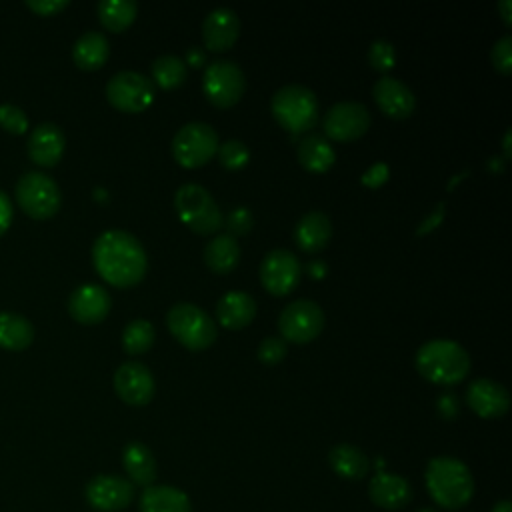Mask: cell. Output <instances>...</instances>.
Instances as JSON below:
<instances>
[{"mask_svg":"<svg viewBox=\"0 0 512 512\" xmlns=\"http://www.w3.org/2000/svg\"><path fill=\"white\" fill-rule=\"evenodd\" d=\"M154 376L146 364L128 360L114 372V390L126 404L144 406L154 396Z\"/></svg>","mask_w":512,"mask_h":512,"instance_id":"15","label":"cell"},{"mask_svg":"<svg viewBox=\"0 0 512 512\" xmlns=\"http://www.w3.org/2000/svg\"><path fill=\"white\" fill-rule=\"evenodd\" d=\"M68 4H70L68 0H26V6L38 16H54L60 10H64Z\"/></svg>","mask_w":512,"mask_h":512,"instance_id":"40","label":"cell"},{"mask_svg":"<svg viewBox=\"0 0 512 512\" xmlns=\"http://www.w3.org/2000/svg\"><path fill=\"white\" fill-rule=\"evenodd\" d=\"M424 482L432 502L446 510H460L474 496V476L470 468L454 456L428 460Z\"/></svg>","mask_w":512,"mask_h":512,"instance_id":"2","label":"cell"},{"mask_svg":"<svg viewBox=\"0 0 512 512\" xmlns=\"http://www.w3.org/2000/svg\"><path fill=\"white\" fill-rule=\"evenodd\" d=\"M186 62L176 54H162L152 62V78L160 88H176L186 80Z\"/></svg>","mask_w":512,"mask_h":512,"instance_id":"32","label":"cell"},{"mask_svg":"<svg viewBox=\"0 0 512 512\" xmlns=\"http://www.w3.org/2000/svg\"><path fill=\"white\" fill-rule=\"evenodd\" d=\"M108 102L122 112H140L154 100V82L136 70H120L106 82Z\"/></svg>","mask_w":512,"mask_h":512,"instance_id":"10","label":"cell"},{"mask_svg":"<svg viewBox=\"0 0 512 512\" xmlns=\"http://www.w3.org/2000/svg\"><path fill=\"white\" fill-rule=\"evenodd\" d=\"M372 96L382 112H386L392 118H406L414 112L416 96L412 88L394 76H380L374 82Z\"/></svg>","mask_w":512,"mask_h":512,"instance_id":"21","label":"cell"},{"mask_svg":"<svg viewBox=\"0 0 512 512\" xmlns=\"http://www.w3.org/2000/svg\"><path fill=\"white\" fill-rule=\"evenodd\" d=\"M498 10H500V14H502V20L506 22V24H510L512 22V14H510V0H500L498 2Z\"/></svg>","mask_w":512,"mask_h":512,"instance_id":"47","label":"cell"},{"mask_svg":"<svg viewBox=\"0 0 512 512\" xmlns=\"http://www.w3.org/2000/svg\"><path fill=\"white\" fill-rule=\"evenodd\" d=\"M302 276V264L298 256L286 248H274L266 252L260 262V280L264 288L276 296H284L296 288Z\"/></svg>","mask_w":512,"mask_h":512,"instance_id":"13","label":"cell"},{"mask_svg":"<svg viewBox=\"0 0 512 512\" xmlns=\"http://www.w3.org/2000/svg\"><path fill=\"white\" fill-rule=\"evenodd\" d=\"M504 156L506 158L510 156V130H506V134H504Z\"/></svg>","mask_w":512,"mask_h":512,"instance_id":"49","label":"cell"},{"mask_svg":"<svg viewBox=\"0 0 512 512\" xmlns=\"http://www.w3.org/2000/svg\"><path fill=\"white\" fill-rule=\"evenodd\" d=\"M436 408H438V414L446 420H452L458 410H460V402H458V396L454 392H444L438 402H436Z\"/></svg>","mask_w":512,"mask_h":512,"instance_id":"42","label":"cell"},{"mask_svg":"<svg viewBox=\"0 0 512 512\" xmlns=\"http://www.w3.org/2000/svg\"><path fill=\"white\" fill-rule=\"evenodd\" d=\"M418 512H438V510H434V508H422V510H418Z\"/></svg>","mask_w":512,"mask_h":512,"instance_id":"50","label":"cell"},{"mask_svg":"<svg viewBox=\"0 0 512 512\" xmlns=\"http://www.w3.org/2000/svg\"><path fill=\"white\" fill-rule=\"evenodd\" d=\"M184 62H186V66H188V64H192V66H202V64L206 62V52H204V48H202V46H190V48L186 50Z\"/></svg>","mask_w":512,"mask_h":512,"instance_id":"44","label":"cell"},{"mask_svg":"<svg viewBox=\"0 0 512 512\" xmlns=\"http://www.w3.org/2000/svg\"><path fill=\"white\" fill-rule=\"evenodd\" d=\"M286 354V340L282 336H266L258 346V358L264 364H276Z\"/></svg>","mask_w":512,"mask_h":512,"instance_id":"39","label":"cell"},{"mask_svg":"<svg viewBox=\"0 0 512 512\" xmlns=\"http://www.w3.org/2000/svg\"><path fill=\"white\" fill-rule=\"evenodd\" d=\"M368 62L372 64V68H376L380 72L390 70L396 62L394 46L386 38H376L368 48Z\"/></svg>","mask_w":512,"mask_h":512,"instance_id":"35","label":"cell"},{"mask_svg":"<svg viewBox=\"0 0 512 512\" xmlns=\"http://www.w3.org/2000/svg\"><path fill=\"white\" fill-rule=\"evenodd\" d=\"M174 208L180 220L198 234H212L224 222V216L212 194L196 182H186L176 190Z\"/></svg>","mask_w":512,"mask_h":512,"instance_id":"5","label":"cell"},{"mask_svg":"<svg viewBox=\"0 0 512 512\" xmlns=\"http://www.w3.org/2000/svg\"><path fill=\"white\" fill-rule=\"evenodd\" d=\"M218 132L208 122H186L172 138V154L178 164L196 168L206 164L218 150Z\"/></svg>","mask_w":512,"mask_h":512,"instance_id":"8","label":"cell"},{"mask_svg":"<svg viewBox=\"0 0 512 512\" xmlns=\"http://www.w3.org/2000/svg\"><path fill=\"white\" fill-rule=\"evenodd\" d=\"M0 126L6 132L18 136L28 130V118L20 106L4 102V104H0Z\"/></svg>","mask_w":512,"mask_h":512,"instance_id":"36","label":"cell"},{"mask_svg":"<svg viewBox=\"0 0 512 512\" xmlns=\"http://www.w3.org/2000/svg\"><path fill=\"white\" fill-rule=\"evenodd\" d=\"M86 502L98 512H120L134 500V486L116 474H98L84 488Z\"/></svg>","mask_w":512,"mask_h":512,"instance_id":"14","label":"cell"},{"mask_svg":"<svg viewBox=\"0 0 512 512\" xmlns=\"http://www.w3.org/2000/svg\"><path fill=\"white\" fill-rule=\"evenodd\" d=\"M64 148H66V138H64V132L60 130L58 124L54 122H42L38 124L28 140H26V152H28V158L38 164V166H44V168H50V166H56L64 154Z\"/></svg>","mask_w":512,"mask_h":512,"instance_id":"19","label":"cell"},{"mask_svg":"<svg viewBox=\"0 0 512 512\" xmlns=\"http://www.w3.org/2000/svg\"><path fill=\"white\" fill-rule=\"evenodd\" d=\"M216 154H218L220 164L228 170H238V168L246 166V162L250 158L248 146L238 138H230V140H224L222 144H218Z\"/></svg>","mask_w":512,"mask_h":512,"instance_id":"34","label":"cell"},{"mask_svg":"<svg viewBox=\"0 0 512 512\" xmlns=\"http://www.w3.org/2000/svg\"><path fill=\"white\" fill-rule=\"evenodd\" d=\"M138 512H192V502L176 486L152 484L140 494Z\"/></svg>","mask_w":512,"mask_h":512,"instance_id":"23","label":"cell"},{"mask_svg":"<svg viewBox=\"0 0 512 512\" xmlns=\"http://www.w3.org/2000/svg\"><path fill=\"white\" fill-rule=\"evenodd\" d=\"M96 272L112 286L126 288L140 282L148 268L146 250L126 230H106L92 244Z\"/></svg>","mask_w":512,"mask_h":512,"instance_id":"1","label":"cell"},{"mask_svg":"<svg viewBox=\"0 0 512 512\" xmlns=\"http://www.w3.org/2000/svg\"><path fill=\"white\" fill-rule=\"evenodd\" d=\"M110 54V44L108 38L102 32L96 30H88L84 32L72 48V58L74 64L82 70H96L100 68Z\"/></svg>","mask_w":512,"mask_h":512,"instance_id":"27","label":"cell"},{"mask_svg":"<svg viewBox=\"0 0 512 512\" xmlns=\"http://www.w3.org/2000/svg\"><path fill=\"white\" fill-rule=\"evenodd\" d=\"M298 160L310 172H326L336 160V150L326 136L312 132L300 140Z\"/></svg>","mask_w":512,"mask_h":512,"instance_id":"28","label":"cell"},{"mask_svg":"<svg viewBox=\"0 0 512 512\" xmlns=\"http://www.w3.org/2000/svg\"><path fill=\"white\" fill-rule=\"evenodd\" d=\"M216 316L222 326L238 330L250 324L256 316V300L242 290L226 292L216 304Z\"/></svg>","mask_w":512,"mask_h":512,"instance_id":"25","label":"cell"},{"mask_svg":"<svg viewBox=\"0 0 512 512\" xmlns=\"http://www.w3.org/2000/svg\"><path fill=\"white\" fill-rule=\"evenodd\" d=\"M154 326L150 320L134 318L124 326L122 332V346L128 354H142L146 352L154 342Z\"/></svg>","mask_w":512,"mask_h":512,"instance_id":"33","label":"cell"},{"mask_svg":"<svg viewBox=\"0 0 512 512\" xmlns=\"http://www.w3.org/2000/svg\"><path fill=\"white\" fill-rule=\"evenodd\" d=\"M138 12V4L134 0H100L98 2V18L104 28L110 32H122L128 28Z\"/></svg>","mask_w":512,"mask_h":512,"instance_id":"31","label":"cell"},{"mask_svg":"<svg viewBox=\"0 0 512 512\" xmlns=\"http://www.w3.org/2000/svg\"><path fill=\"white\" fill-rule=\"evenodd\" d=\"M412 484L392 472H376L368 482V498L374 506L384 510H402L412 502Z\"/></svg>","mask_w":512,"mask_h":512,"instance_id":"18","label":"cell"},{"mask_svg":"<svg viewBox=\"0 0 512 512\" xmlns=\"http://www.w3.org/2000/svg\"><path fill=\"white\" fill-rule=\"evenodd\" d=\"M14 194L22 212L34 220L52 218L62 204V194L56 180L44 172L22 174L16 182Z\"/></svg>","mask_w":512,"mask_h":512,"instance_id":"7","label":"cell"},{"mask_svg":"<svg viewBox=\"0 0 512 512\" xmlns=\"http://www.w3.org/2000/svg\"><path fill=\"white\" fill-rule=\"evenodd\" d=\"M368 126H370V112L362 102H356V100H342L332 104L322 118L324 134L338 142H346L362 136L368 130Z\"/></svg>","mask_w":512,"mask_h":512,"instance_id":"12","label":"cell"},{"mask_svg":"<svg viewBox=\"0 0 512 512\" xmlns=\"http://www.w3.org/2000/svg\"><path fill=\"white\" fill-rule=\"evenodd\" d=\"M330 468L346 480H362L370 470L368 456L354 444H336L328 452Z\"/></svg>","mask_w":512,"mask_h":512,"instance_id":"26","label":"cell"},{"mask_svg":"<svg viewBox=\"0 0 512 512\" xmlns=\"http://www.w3.org/2000/svg\"><path fill=\"white\" fill-rule=\"evenodd\" d=\"M172 336L190 350H204L216 340V324L206 310L192 302H176L166 314Z\"/></svg>","mask_w":512,"mask_h":512,"instance_id":"6","label":"cell"},{"mask_svg":"<svg viewBox=\"0 0 512 512\" xmlns=\"http://www.w3.org/2000/svg\"><path fill=\"white\" fill-rule=\"evenodd\" d=\"M112 306V298L100 284H82L68 298V312L80 324L102 322Z\"/></svg>","mask_w":512,"mask_h":512,"instance_id":"17","label":"cell"},{"mask_svg":"<svg viewBox=\"0 0 512 512\" xmlns=\"http://www.w3.org/2000/svg\"><path fill=\"white\" fill-rule=\"evenodd\" d=\"M466 404L480 418H500L510 408V394L498 380L476 378L466 388Z\"/></svg>","mask_w":512,"mask_h":512,"instance_id":"16","label":"cell"},{"mask_svg":"<svg viewBox=\"0 0 512 512\" xmlns=\"http://www.w3.org/2000/svg\"><path fill=\"white\" fill-rule=\"evenodd\" d=\"M12 202L8 198V194L4 190H0V236L8 230L10 222H12Z\"/></svg>","mask_w":512,"mask_h":512,"instance_id":"43","label":"cell"},{"mask_svg":"<svg viewBox=\"0 0 512 512\" xmlns=\"http://www.w3.org/2000/svg\"><path fill=\"white\" fill-rule=\"evenodd\" d=\"M34 340L32 322L18 312H0V348L10 352L26 350Z\"/></svg>","mask_w":512,"mask_h":512,"instance_id":"30","label":"cell"},{"mask_svg":"<svg viewBox=\"0 0 512 512\" xmlns=\"http://www.w3.org/2000/svg\"><path fill=\"white\" fill-rule=\"evenodd\" d=\"M330 236H332V222L320 210L306 212L294 228V240L298 248L310 254L320 252L328 244Z\"/></svg>","mask_w":512,"mask_h":512,"instance_id":"24","label":"cell"},{"mask_svg":"<svg viewBox=\"0 0 512 512\" xmlns=\"http://www.w3.org/2000/svg\"><path fill=\"white\" fill-rule=\"evenodd\" d=\"M204 262L216 274H226L240 262V244L230 234H218L204 246Z\"/></svg>","mask_w":512,"mask_h":512,"instance_id":"29","label":"cell"},{"mask_svg":"<svg viewBox=\"0 0 512 512\" xmlns=\"http://www.w3.org/2000/svg\"><path fill=\"white\" fill-rule=\"evenodd\" d=\"M416 370L434 384H458L470 370V356L456 340L436 338L416 350Z\"/></svg>","mask_w":512,"mask_h":512,"instance_id":"3","label":"cell"},{"mask_svg":"<svg viewBox=\"0 0 512 512\" xmlns=\"http://www.w3.org/2000/svg\"><path fill=\"white\" fill-rule=\"evenodd\" d=\"M306 270H308L314 278H320V276H324V272H326V264H324L322 260H312V262H308Z\"/></svg>","mask_w":512,"mask_h":512,"instance_id":"46","label":"cell"},{"mask_svg":"<svg viewBox=\"0 0 512 512\" xmlns=\"http://www.w3.org/2000/svg\"><path fill=\"white\" fill-rule=\"evenodd\" d=\"M122 466L132 486L148 488L158 476V464L152 450L138 440H132L122 450Z\"/></svg>","mask_w":512,"mask_h":512,"instance_id":"22","label":"cell"},{"mask_svg":"<svg viewBox=\"0 0 512 512\" xmlns=\"http://www.w3.org/2000/svg\"><path fill=\"white\" fill-rule=\"evenodd\" d=\"M388 164L386 162H376L372 164L364 174H362V184L370 186V188H378L380 184H384L388 180Z\"/></svg>","mask_w":512,"mask_h":512,"instance_id":"41","label":"cell"},{"mask_svg":"<svg viewBox=\"0 0 512 512\" xmlns=\"http://www.w3.org/2000/svg\"><path fill=\"white\" fill-rule=\"evenodd\" d=\"M246 78L242 68L230 58H214L206 64L202 76V88L206 98L220 106L228 108L240 100L244 94Z\"/></svg>","mask_w":512,"mask_h":512,"instance_id":"9","label":"cell"},{"mask_svg":"<svg viewBox=\"0 0 512 512\" xmlns=\"http://www.w3.org/2000/svg\"><path fill=\"white\" fill-rule=\"evenodd\" d=\"M254 224V216L246 206H236L228 212L226 216V228L230 236H238V234H246Z\"/></svg>","mask_w":512,"mask_h":512,"instance_id":"38","label":"cell"},{"mask_svg":"<svg viewBox=\"0 0 512 512\" xmlns=\"http://www.w3.org/2000/svg\"><path fill=\"white\" fill-rule=\"evenodd\" d=\"M324 328V312L320 304L308 298L286 304L278 316V330L290 342H310Z\"/></svg>","mask_w":512,"mask_h":512,"instance_id":"11","label":"cell"},{"mask_svg":"<svg viewBox=\"0 0 512 512\" xmlns=\"http://www.w3.org/2000/svg\"><path fill=\"white\" fill-rule=\"evenodd\" d=\"M490 58L498 72H502V74L512 72V36L510 34H504L494 42Z\"/></svg>","mask_w":512,"mask_h":512,"instance_id":"37","label":"cell"},{"mask_svg":"<svg viewBox=\"0 0 512 512\" xmlns=\"http://www.w3.org/2000/svg\"><path fill=\"white\" fill-rule=\"evenodd\" d=\"M240 34V18L228 6H216L204 16L202 38L204 46L214 52L228 50Z\"/></svg>","mask_w":512,"mask_h":512,"instance_id":"20","label":"cell"},{"mask_svg":"<svg viewBox=\"0 0 512 512\" xmlns=\"http://www.w3.org/2000/svg\"><path fill=\"white\" fill-rule=\"evenodd\" d=\"M490 512H512V504L510 500H498Z\"/></svg>","mask_w":512,"mask_h":512,"instance_id":"48","label":"cell"},{"mask_svg":"<svg viewBox=\"0 0 512 512\" xmlns=\"http://www.w3.org/2000/svg\"><path fill=\"white\" fill-rule=\"evenodd\" d=\"M274 118L290 132H304L312 128L320 114V104L316 94L304 84H284L280 86L270 102Z\"/></svg>","mask_w":512,"mask_h":512,"instance_id":"4","label":"cell"},{"mask_svg":"<svg viewBox=\"0 0 512 512\" xmlns=\"http://www.w3.org/2000/svg\"><path fill=\"white\" fill-rule=\"evenodd\" d=\"M442 214H444V210H442V204H438V208H436V214H430V218L424 222V226H420V230L418 232H426L428 228H434L440 220H442Z\"/></svg>","mask_w":512,"mask_h":512,"instance_id":"45","label":"cell"}]
</instances>
